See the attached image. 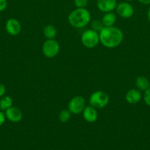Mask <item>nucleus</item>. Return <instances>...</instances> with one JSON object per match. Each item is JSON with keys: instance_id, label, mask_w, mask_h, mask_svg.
Segmentation results:
<instances>
[{"instance_id": "obj_24", "label": "nucleus", "mask_w": 150, "mask_h": 150, "mask_svg": "<svg viewBox=\"0 0 150 150\" xmlns=\"http://www.w3.org/2000/svg\"><path fill=\"white\" fill-rule=\"evenodd\" d=\"M138 1L143 4H150V0H138Z\"/></svg>"}, {"instance_id": "obj_21", "label": "nucleus", "mask_w": 150, "mask_h": 150, "mask_svg": "<svg viewBox=\"0 0 150 150\" xmlns=\"http://www.w3.org/2000/svg\"><path fill=\"white\" fill-rule=\"evenodd\" d=\"M7 6V0H0V13L4 11Z\"/></svg>"}, {"instance_id": "obj_16", "label": "nucleus", "mask_w": 150, "mask_h": 150, "mask_svg": "<svg viewBox=\"0 0 150 150\" xmlns=\"http://www.w3.org/2000/svg\"><path fill=\"white\" fill-rule=\"evenodd\" d=\"M13 106V99L10 96H3L0 99V110L2 111H7Z\"/></svg>"}, {"instance_id": "obj_2", "label": "nucleus", "mask_w": 150, "mask_h": 150, "mask_svg": "<svg viewBox=\"0 0 150 150\" xmlns=\"http://www.w3.org/2000/svg\"><path fill=\"white\" fill-rule=\"evenodd\" d=\"M68 21L73 27L76 29L83 28L91 21V13L85 8H76L71 12Z\"/></svg>"}, {"instance_id": "obj_18", "label": "nucleus", "mask_w": 150, "mask_h": 150, "mask_svg": "<svg viewBox=\"0 0 150 150\" xmlns=\"http://www.w3.org/2000/svg\"><path fill=\"white\" fill-rule=\"evenodd\" d=\"M91 27H92V29H94V31L99 32L104 27V26L103 25L101 21L95 20L91 23Z\"/></svg>"}, {"instance_id": "obj_10", "label": "nucleus", "mask_w": 150, "mask_h": 150, "mask_svg": "<svg viewBox=\"0 0 150 150\" xmlns=\"http://www.w3.org/2000/svg\"><path fill=\"white\" fill-rule=\"evenodd\" d=\"M97 8L103 13L113 12L117 6L116 0H97Z\"/></svg>"}, {"instance_id": "obj_25", "label": "nucleus", "mask_w": 150, "mask_h": 150, "mask_svg": "<svg viewBox=\"0 0 150 150\" xmlns=\"http://www.w3.org/2000/svg\"><path fill=\"white\" fill-rule=\"evenodd\" d=\"M147 18H148V20H149V21L150 22V7H149V9H148V11H147Z\"/></svg>"}, {"instance_id": "obj_11", "label": "nucleus", "mask_w": 150, "mask_h": 150, "mask_svg": "<svg viewBox=\"0 0 150 150\" xmlns=\"http://www.w3.org/2000/svg\"><path fill=\"white\" fill-rule=\"evenodd\" d=\"M82 115H83L84 120L87 122L93 123L96 121L98 119V111H97L96 108L90 105L85 106L82 111Z\"/></svg>"}, {"instance_id": "obj_13", "label": "nucleus", "mask_w": 150, "mask_h": 150, "mask_svg": "<svg viewBox=\"0 0 150 150\" xmlns=\"http://www.w3.org/2000/svg\"><path fill=\"white\" fill-rule=\"evenodd\" d=\"M135 85L138 90L145 92L150 87V82L145 76H140L135 80Z\"/></svg>"}, {"instance_id": "obj_14", "label": "nucleus", "mask_w": 150, "mask_h": 150, "mask_svg": "<svg viewBox=\"0 0 150 150\" xmlns=\"http://www.w3.org/2000/svg\"><path fill=\"white\" fill-rule=\"evenodd\" d=\"M116 21V16L113 12L105 13L101 18V22L104 26H113Z\"/></svg>"}, {"instance_id": "obj_23", "label": "nucleus", "mask_w": 150, "mask_h": 150, "mask_svg": "<svg viewBox=\"0 0 150 150\" xmlns=\"http://www.w3.org/2000/svg\"><path fill=\"white\" fill-rule=\"evenodd\" d=\"M6 120V117L4 113L2 111H0V127L4 123Z\"/></svg>"}, {"instance_id": "obj_8", "label": "nucleus", "mask_w": 150, "mask_h": 150, "mask_svg": "<svg viewBox=\"0 0 150 150\" xmlns=\"http://www.w3.org/2000/svg\"><path fill=\"white\" fill-rule=\"evenodd\" d=\"M6 32L12 36H16L21 31V25L16 18H10L5 23Z\"/></svg>"}, {"instance_id": "obj_3", "label": "nucleus", "mask_w": 150, "mask_h": 150, "mask_svg": "<svg viewBox=\"0 0 150 150\" xmlns=\"http://www.w3.org/2000/svg\"><path fill=\"white\" fill-rule=\"evenodd\" d=\"M110 98L108 95L104 91H96L91 94L89 98V103L96 109L103 108L109 103Z\"/></svg>"}, {"instance_id": "obj_19", "label": "nucleus", "mask_w": 150, "mask_h": 150, "mask_svg": "<svg viewBox=\"0 0 150 150\" xmlns=\"http://www.w3.org/2000/svg\"><path fill=\"white\" fill-rule=\"evenodd\" d=\"M88 2V0H74V3L76 8H85Z\"/></svg>"}, {"instance_id": "obj_4", "label": "nucleus", "mask_w": 150, "mask_h": 150, "mask_svg": "<svg viewBox=\"0 0 150 150\" xmlns=\"http://www.w3.org/2000/svg\"><path fill=\"white\" fill-rule=\"evenodd\" d=\"M81 41L82 43L85 48H94L98 45L100 42L99 33L94 29H87L81 36Z\"/></svg>"}, {"instance_id": "obj_1", "label": "nucleus", "mask_w": 150, "mask_h": 150, "mask_svg": "<svg viewBox=\"0 0 150 150\" xmlns=\"http://www.w3.org/2000/svg\"><path fill=\"white\" fill-rule=\"evenodd\" d=\"M123 38L122 31L116 26H104L99 32L100 42L106 48L118 47L122 42Z\"/></svg>"}, {"instance_id": "obj_6", "label": "nucleus", "mask_w": 150, "mask_h": 150, "mask_svg": "<svg viewBox=\"0 0 150 150\" xmlns=\"http://www.w3.org/2000/svg\"><path fill=\"white\" fill-rule=\"evenodd\" d=\"M85 100L82 96H75L72 98L68 104V110L73 114H79L85 108Z\"/></svg>"}, {"instance_id": "obj_7", "label": "nucleus", "mask_w": 150, "mask_h": 150, "mask_svg": "<svg viewBox=\"0 0 150 150\" xmlns=\"http://www.w3.org/2000/svg\"><path fill=\"white\" fill-rule=\"evenodd\" d=\"M116 13L123 18H129L134 14V8L129 3L121 2L116 6Z\"/></svg>"}, {"instance_id": "obj_26", "label": "nucleus", "mask_w": 150, "mask_h": 150, "mask_svg": "<svg viewBox=\"0 0 150 150\" xmlns=\"http://www.w3.org/2000/svg\"><path fill=\"white\" fill-rule=\"evenodd\" d=\"M126 1H133V0H126Z\"/></svg>"}, {"instance_id": "obj_5", "label": "nucleus", "mask_w": 150, "mask_h": 150, "mask_svg": "<svg viewBox=\"0 0 150 150\" xmlns=\"http://www.w3.org/2000/svg\"><path fill=\"white\" fill-rule=\"evenodd\" d=\"M42 51L44 55L47 58H54L60 51V44L54 39L47 40L43 45Z\"/></svg>"}, {"instance_id": "obj_22", "label": "nucleus", "mask_w": 150, "mask_h": 150, "mask_svg": "<svg viewBox=\"0 0 150 150\" xmlns=\"http://www.w3.org/2000/svg\"><path fill=\"white\" fill-rule=\"evenodd\" d=\"M6 93V87L3 83H0V98L4 96Z\"/></svg>"}, {"instance_id": "obj_15", "label": "nucleus", "mask_w": 150, "mask_h": 150, "mask_svg": "<svg viewBox=\"0 0 150 150\" xmlns=\"http://www.w3.org/2000/svg\"><path fill=\"white\" fill-rule=\"evenodd\" d=\"M43 32H44V36L48 40L54 39L56 35H57V29L53 25L51 24L46 25V26H44Z\"/></svg>"}, {"instance_id": "obj_9", "label": "nucleus", "mask_w": 150, "mask_h": 150, "mask_svg": "<svg viewBox=\"0 0 150 150\" xmlns=\"http://www.w3.org/2000/svg\"><path fill=\"white\" fill-rule=\"evenodd\" d=\"M5 117L9 121L11 122H19L23 118V114L22 111L17 107H13L8 108L7 111H5Z\"/></svg>"}, {"instance_id": "obj_12", "label": "nucleus", "mask_w": 150, "mask_h": 150, "mask_svg": "<svg viewBox=\"0 0 150 150\" xmlns=\"http://www.w3.org/2000/svg\"><path fill=\"white\" fill-rule=\"evenodd\" d=\"M141 91L138 90V89H129L126 92L125 95V100L126 102L129 104H136L141 100Z\"/></svg>"}, {"instance_id": "obj_17", "label": "nucleus", "mask_w": 150, "mask_h": 150, "mask_svg": "<svg viewBox=\"0 0 150 150\" xmlns=\"http://www.w3.org/2000/svg\"><path fill=\"white\" fill-rule=\"evenodd\" d=\"M59 120L61 122L66 123L71 119V112L68 109H63L60 112L58 116Z\"/></svg>"}, {"instance_id": "obj_20", "label": "nucleus", "mask_w": 150, "mask_h": 150, "mask_svg": "<svg viewBox=\"0 0 150 150\" xmlns=\"http://www.w3.org/2000/svg\"><path fill=\"white\" fill-rule=\"evenodd\" d=\"M144 100L148 106H150V87L144 92Z\"/></svg>"}]
</instances>
